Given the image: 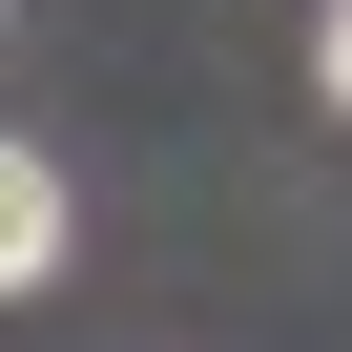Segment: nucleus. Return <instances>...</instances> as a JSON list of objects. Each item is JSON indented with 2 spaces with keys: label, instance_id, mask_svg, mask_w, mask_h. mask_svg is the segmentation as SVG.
<instances>
[{
  "label": "nucleus",
  "instance_id": "f257e3e1",
  "mask_svg": "<svg viewBox=\"0 0 352 352\" xmlns=\"http://www.w3.org/2000/svg\"><path fill=\"white\" fill-rule=\"evenodd\" d=\"M42 270H63V166L0 145V290H42Z\"/></svg>",
  "mask_w": 352,
  "mask_h": 352
},
{
  "label": "nucleus",
  "instance_id": "f03ea898",
  "mask_svg": "<svg viewBox=\"0 0 352 352\" xmlns=\"http://www.w3.org/2000/svg\"><path fill=\"white\" fill-rule=\"evenodd\" d=\"M311 83H331V104H352V0H331V21H311Z\"/></svg>",
  "mask_w": 352,
  "mask_h": 352
}]
</instances>
